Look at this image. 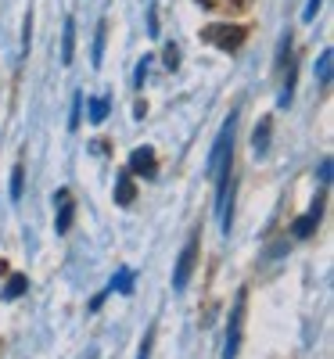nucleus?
<instances>
[{
	"mask_svg": "<svg viewBox=\"0 0 334 359\" xmlns=\"http://www.w3.org/2000/svg\"><path fill=\"white\" fill-rule=\"evenodd\" d=\"M330 69H334V54L323 50V54H320V62H316V79H320L323 86L330 83Z\"/></svg>",
	"mask_w": 334,
	"mask_h": 359,
	"instance_id": "obj_11",
	"label": "nucleus"
},
{
	"mask_svg": "<svg viewBox=\"0 0 334 359\" xmlns=\"http://www.w3.org/2000/svg\"><path fill=\"white\" fill-rule=\"evenodd\" d=\"M72 219H76V201L69 191H58L54 194V230L58 233H69L72 230Z\"/></svg>",
	"mask_w": 334,
	"mask_h": 359,
	"instance_id": "obj_4",
	"label": "nucleus"
},
{
	"mask_svg": "<svg viewBox=\"0 0 334 359\" xmlns=\"http://www.w3.org/2000/svg\"><path fill=\"white\" fill-rule=\"evenodd\" d=\"M108 108H112L108 97H94V101H90V123H105V118H108Z\"/></svg>",
	"mask_w": 334,
	"mask_h": 359,
	"instance_id": "obj_10",
	"label": "nucleus"
},
{
	"mask_svg": "<svg viewBox=\"0 0 334 359\" xmlns=\"http://www.w3.org/2000/svg\"><path fill=\"white\" fill-rule=\"evenodd\" d=\"M269 130H273V123H269V118H262V123L255 126V137H252L255 155H266V147H269Z\"/></svg>",
	"mask_w": 334,
	"mask_h": 359,
	"instance_id": "obj_9",
	"label": "nucleus"
},
{
	"mask_svg": "<svg viewBox=\"0 0 334 359\" xmlns=\"http://www.w3.org/2000/svg\"><path fill=\"white\" fill-rule=\"evenodd\" d=\"M79 111H83V94L72 97V115H69V130H79Z\"/></svg>",
	"mask_w": 334,
	"mask_h": 359,
	"instance_id": "obj_15",
	"label": "nucleus"
},
{
	"mask_svg": "<svg viewBox=\"0 0 334 359\" xmlns=\"http://www.w3.org/2000/svg\"><path fill=\"white\" fill-rule=\"evenodd\" d=\"M198 4H205V8H208V4H212V0H198Z\"/></svg>",
	"mask_w": 334,
	"mask_h": 359,
	"instance_id": "obj_22",
	"label": "nucleus"
},
{
	"mask_svg": "<svg viewBox=\"0 0 334 359\" xmlns=\"http://www.w3.org/2000/svg\"><path fill=\"white\" fill-rule=\"evenodd\" d=\"M151 338H155V331L144 334V345H140V355H137V359H147V355H151Z\"/></svg>",
	"mask_w": 334,
	"mask_h": 359,
	"instance_id": "obj_20",
	"label": "nucleus"
},
{
	"mask_svg": "<svg viewBox=\"0 0 334 359\" xmlns=\"http://www.w3.org/2000/svg\"><path fill=\"white\" fill-rule=\"evenodd\" d=\"M320 216H323V194H316V201L309 205V212L306 216H298L295 219V226H291V233L298 237V241H306V237L316 230V223H320Z\"/></svg>",
	"mask_w": 334,
	"mask_h": 359,
	"instance_id": "obj_6",
	"label": "nucleus"
},
{
	"mask_svg": "<svg viewBox=\"0 0 334 359\" xmlns=\"http://www.w3.org/2000/svg\"><path fill=\"white\" fill-rule=\"evenodd\" d=\"M72 50H76V22H65V40H62V65H72Z\"/></svg>",
	"mask_w": 334,
	"mask_h": 359,
	"instance_id": "obj_8",
	"label": "nucleus"
},
{
	"mask_svg": "<svg viewBox=\"0 0 334 359\" xmlns=\"http://www.w3.org/2000/svg\"><path fill=\"white\" fill-rule=\"evenodd\" d=\"M144 79H147V57L137 65V76H133V86H144Z\"/></svg>",
	"mask_w": 334,
	"mask_h": 359,
	"instance_id": "obj_18",
	"label": "nucleus"
},
{
	"mask_svg": "<svg viewBox=\"0 0 334 359\" xmlns=\"http://www.w3.org/2000/svg\"><path fill=\"white\" fill-rule=\"evenodd\" d=\"M320 180H323V187L330 184V158H323V162H320Z\"/></svg>",
	"mask_w": 334,
	"mask_h": 359,
	"instance_id": "obj_21",
	"label": "nucleus"
},
{
	"mask_svg": "<svg viewBox=\"0 0 334 359\" xmlns=\"http://www.w3.org/2000/svg\"><path fill=\"white\" fill-rule=\"evenodd\" d=\"M22 184H25V169L15 165V172H11V198H15V201L22 198Z\"/></svg>",
	"mask_w": 334,
	"mask_h": 359,
	"instance_id": "obj_14",
	"label": "nucleus"
},
{
	"mask_svg": "<svg viewBox=\"0 0 334 359\" xmlns=\"http://www.w3.org/2000/svg\"><path fill=\"white\" fill-rule=\"evenodd\" d=\"M112 287H119L123 294H130V291H133V269H119V273L112 277Z\"/></svg>",
	"mask_w": 334,
	"mask_h": 359,
	"instance_id": "obj_12",
	"label": "nucleus"
},
{
	"mask_svg": "<svg viewBox=\"0 0 334 359\" xmlns=\"http://www.w3.org/2000/svg\"><path fill=\"white\" fill-rule=\"evenodd\" d=\"M25 287H29V280H25L22 273H15V277L8 280V287H4V298H8V302H11V298H18V294H22Z\"/></svg>",
	"mask_w": 334,
	"mask_h": 359,
	"instance_id": "obj_13",
	"label": "nucleus"
},
{
	"mask_svg": "<svg viewBox=\"0 0 334 359\" xmlns=\"http://www.w3.org/2000/svg\"><path fill=\"white\" fill-rule=\"evenodd\" d=\"M245 25H227V22H216V25H208L205 33H201V40L205 43H212V47H220L223 54H234L241 43H245Z\"/></svg>",
	"mask_w": 334,
	"mask_h": 359,
	"instance_id": "obj_1",
	"label": "nucleus"
},
{
	"mask_svg": "<svg viewBox=\"0 0 334 359\" xmlns=\"http://www.w3.org/2000/svg\"><path fill=\"white\" fill-rule=\"evenodd\" d=\"M133 198H137V187H133V180H130V172L123 169V172L115 176V201H119V205H130Z\"/></svg>",
	"mask_w": 334,
	"mask_h": 359,
	"instance_id": "obj_7",
	"label": "nucleus"
},
{
	"mask_svg": "<svg viewBox=\"0 0 334 359\" xmlns=\"http://www.w3.org/2000/svg\"><path fill=\"white\" fill-rule=\"evenodd\" d=\"M241 320H245V291L237 294V306L230 313V327H227V348H223V359H234L237 355V345H241Z\"/></svg>",
	"mask_w": 334,
	"mask_h": 359,
	"instance_id": "obj_5",
	"label": "nucleus"
},
{
	"mask_svg": "<svg viewBox=\"0 0 334 359\" xmlns=\"http://www.w3.org/2000/svg\"><path fill=\"white\" fill-rule=\"evenodd\" d=\"M101 50H105V25L98 29V40H94V65H101Z\"/></svg>",
	"mask_w": 334,
	"mask_h": 359,
	"instance_id": "obj_17",
	"label": "nucleus"
},
{
	"mask_svg": "<svg viewBox=\"0 0 334 359\" xmlns=\"http://www.w3.org/2000/svg\"><path fill=\"white\" fill-rule=\"evenodd\" d=\"M130 176H144V180H155L159 172V158H155V147H137L130 155V165H126Z\"/></svg>",
	"mask_w": 334,
	"mask_h": 359,
	"instance_id": "obj_3",
	"label": "nucleus"
},
{
	"mask_svg": "<svg viewBox=\"0 0 334 359\" xmlns=\"http://www.w3.org/2000/svg\"><path fill=\"white\" fill-rule=\"evenodd\" d=\"M320 4H323V0H309V4H306V15H302V18L313 22V18H316V11H320Z\"/></svg>",
	"mask_w": 334,
	"mask_h": 359,
	"instance_id": "obj_19",
	"label": "nucleus"
},
{
	"mask_svg": "<svg viewBox=\"0 0 334 359\" xmlns=\"http://www.w3.org/2000/svg\"><path fill=\"white\" fill-rule=\"evenodd\" d=\"M166 69H180V47L166 43Z\"/></svg>",
	"mask_w": 334,
	"mask_h": 359,
	"instance_id": "obj_16",
	"label": "nucleus"
},
{
	"mask_svg": "<svg viewBox=\"0 0 334 359\" xmlns=\"http://www.w3.org/2000/svg\"><path fill=\"white\" fill-rule=\"evenodd\" d=\"M198 245H201V233L194 230V233L187 237L184 252H180V259H176V269H173V287H176V291H184V287H187V280H191V273H194V262H198Z\"/></svg>",
	"mask_w": 334,
	"mask_h": 359,
	"instance_id": "obj_2",
	"label": "nucleus"
}]
</instances>
